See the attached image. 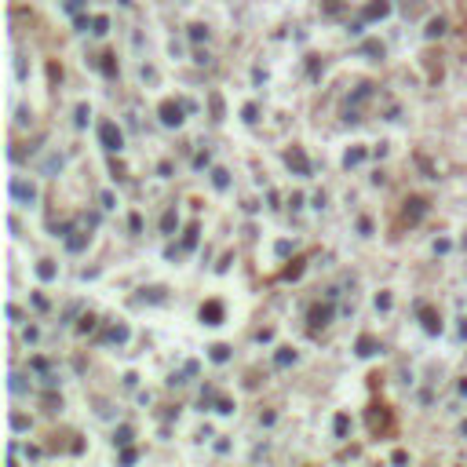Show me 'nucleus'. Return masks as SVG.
<instances>
[{"label": "nucleus", "instance_id": "cd10ccee", "mask_svg": "<svg viewBox=\"0 0 467 467\" xmlns=\"http://www.w3.org/2000/svg\"><path fill=\"white\" fill-rule=\"evenodd\" d=\"M376 310H391V296H387V292L376 296Z\"/></svg>", "mask_w": 467, "mask_h": 467}, {"label": "nucleus", "instance_id": "f257e3e1", "mask_svg": "<svg viewBox=\"0 0 467 467\" xmlns=\"http://www.w3.org/2000/svg\"><path fill=\"white\" fill-rule=\"evenodd\" d=\"M369 431L376 434V438L391 431V409H387V405H372L369 409Z\"/></svg>", "mask_w": 467, "mask_h": 467}, {"label": "nucleus", "instance_id": "72a5a7b5", "mask_svg": "<svg viewBox=\"0 0 467 467\" xmlns=\"http://www.w3.org/2000/svg\"><path fill=\"white\" fill-rule=\"evenodd\" d=\"M463 248H467V238H463Z\"/></svg>", "mask_w": 467, "mask_h": 467}, {"label": "nucleus", "instance_id": "1a4fd4ad", "mask_svg": "<svg viewBox=\"0 0 467 467\" xmlns=\"http://www.w3.org/2000/svg\"><path fill=\"white\" fill-rule=\"evenodd\" d=\"M420 318H424V329L427 332H442V321H438V314H434L431 307H420Z\"/></svg>", "mask_w": 467, "mask_h": 467}, {"label": "nucleus", "instance_id": "a211bd4d", "mask_svg": "<svg viewBox=\"0 0 467 467\" xmlns=\"http://www.w3.org/2000/svg\"><path fill=\"white\" fill-rule=\"evenodd\" d=\"M113 442H117V445H128V442H132V427H117V431H113Z\"/></svg>", "mask_w": 467, "mask_h": 467}, {"label": "nucleus", "instance_id": "bb28decb", "mask_svg": "<svg viewBox=\"0 0 467 467\" xmlns=\"http://www.w3.org/2000/svg\"><path fill=\"white\" fill-rule=\"evenodd\" d=\"M183 245H186V248H194V245H197V226H190V230H186V238H183Z\"/></svg>", "mask_w": 467, "mask_h": 467}, {"label": "nucleus", "instance_id": "9d476101", "mask_svg": "<svg viewBox=\"0 0 467 467\" xmlns=\"http://www.w3.org/2000/svg\"><path fill=\"white\" fill-rule=\"evenodd\" d=\"M329 318H332L329 307H314V310H310V325H314V329H318V325H329Z\"/></svg>", "mask_w": 467, "mask_h": 467}, {"label": "nucleus", "instance_id": "dca6fc26", "mask_svg": "<svg viewBox=\"0 0 467 467\" xmlns=\"http://www.w3.org/2000/svg\"><path fill=\"white\" fill-rule=\"evenodd\" d=\"M442 33H445V22H442V19H431V22H427V37L434 40V37H442Z\"/></svg>", "mask_w": 467, "mask_h": 467}, {"label": "nucleus", "instance_id": "ddd939ff", "mask_svg": "<svg viewBox=\"0 0 467 467\" xmlns=\"http://www.w3.org/2000/svg\"><path fill=\"white\" fill-rule=\"evenodd\" d=\"M274 362L281 365V369H285V365H292V362H296V351H292V347H281V351L274 354Z\"/></svg>", "mask_w": 467, "mask_h": 467}, {"label": "nucleus", "instance_id": "6e6552de", "mask_svg": "<svg viewBox=\"0 0 467 467\" xmlns=\"http://www.w3.org/2000/svg\"><path fill=\"white\" fill-rule=\"evenodd\" d=\"M391 15V0H372L365 8V19H387Z\"/></svg>", "mask_w": 467, "mask_h": 467}, {"label": "nucleus", "instance_id": "7c9ffc66", "mask_svg": "<svg viewBox=\"0 0 467 467\" xmlns=\"http://www.w3.org/2000/svg\"><path fill=\"white\" fill-rule=\"evenodd\" d=\"M285 274H288V277H300V274H303V259H296V263H292V267H288Z\"/></svg>", "mask_w": 467, "mask_h": 467}, {"label": "nucleus", "instance_id": "20e7f679", "mask_svg": "<svg viewBox=\"0 0 467 467\" xmlns=\"http://www.w3.org/2000/svg\"><path fill=\"white\" fill-rule=\"evenodd\" d=\"M285 161H288V168L296 176H310V164H307V153L300 150V146H292L288 153H285Z\"/></svg>", "mask_w": 467, "mask_h": 467}, {"label": "nucleus", "instance_id": "473e14b6", "mask_svg": "<svg viewBox=\"0 0 467 467\" xmlns=\"http://www.w3.org/2000/svg\"><path fill=\"white\" fill-rule=\"evenodd\" d=\"M460 391H463V394H467V380H460Z\"/></svg>", "mask_w": 467, "mask_h": 467}, {"label": "nucleus", "instance_id": "c85d7f7f", "mask_svg": "<svg viewBox=\"0 0 467 467\" xmlns=\"http://www.w3.org/2000/svg\"><path fill=\"white\" fill-rule=\"evenodd\" d=\"M11 424H15V427H19V431H26V427H29V420H26L22 413H15V416H11Z\"/></svg>", "mask_w": 467, "mask_h": 467}, {"label": "nucleus", "instance_id": "f03ea898", "mask_svg": "<svg viewBox=\"0 0 467 467\" xmlns=\"http://www.w3.org/2000/svg\"><path fill=\"white\" fill-rule=\"evenodd\" d=\"M99 139H102L106 150H121V146H124V135H121V128H117L113 121H102V124H99Z\"/></svg>", "mask_w": 467, "mask_h": 467}, {"label": "nucleus", "instance_id": "4be33fe9", "mask_svg": "<svg viewBox=\"0 0 467 467\" xmlns=\"http://www.w3.org/2000/svg\"><path fill=\"white\" fill-rule=\"evenodd\" d=\"M212 183L219 186V190H226V186H230V179H226V172H223V168H215V172H212Z\"/></svg>", "mask_w": 467, "mask_h": 467}, {"label": "nucleus", "instance_id": "2eb2a0df", "mask_svg": "<svg viewBox=\"0 0 467 467\" xmlns=\"http://www.w3.org/2000/svg\"><path fill=\"white\" fill-rule=\"evenodd\" d=\"M106 339H113V343H124V339H128V329H124V325H113V329L106 332Z\"/></svg>", "mask_w": 467, "mask_h": 467}, {"label": "nucleus", "instance_id": "aec40b11", "mask_svg": "<svg viewBox=\"0 0 467 467\" xmlns=\"http://www.w3.org/2000/svg\"><path fill=\"white\" fill-rule=\"evenodd\" d=\"M347 427H351V420L339 413V416H336V438H347Z\"/></svg>", "mask_w": 467, "mask_h": 467}, {"label": "nucleus", "instance_id": "2f4dec72", "mask_svg": "<svg viewBox=\"0 0 467 467\" xmlns=\"http://www.w3.org/2000/svg\"><path fill=\"white\" fill-rule=\"evenodd\" d=\"M365 51H369V55H383V44H376V40H369V44H365Z\"/></svg>", "mask_w": 467, "mask_h": 467}, {"label": "nucleus", "instance_id": "7ed1b4c3", "mask_svg": "<svg viewBox=\"0 0 467 467\" xmlns=\"http://www.w3.org/2000/svg\"><path fill=\"white\" fill-rule=\"evenodd\" d=\"M183 102H161V124H168V128H179L183 124Z\"/></svg>", "mask_w": 467, "mask_h": 467}, {"label": "nucleus", "instance_id": "6ab92c4d", "mask_svg": "<svg viewBox=\"0 0 467 467\" xmlns=\"http://www.w3.org/2000/svg\"><path fill=\"white\" fill-rule=\"evenodd\" d=\"M226 358H230V347L226 343H215L212 347V362H226Z\"/></svg>", "mask_w": 467, "mask_h": 467}, {"label": "nucleus", "instance_id": "c756f323", "mask_svg": "<svg viewBox=\"0 0 467 467\" xmlns=\"http://www.w3.org/2000/svg\"><path fill=\"white\" fill-rule=\"evenodd\" d=\"M325 11H329V15H339V11H343V4H339V0H325Z\"/></svg>", "mask_w": 467, "mask_h": 467}, {"label": "nucleus", "instance_id": "f3484780", "mask_svg": "<svg viewBox=\"0 0 467 467\" xmlns=\"http://www.w3.org/2000/svg\"><path fill=\"white\" fill-rule=\"evenodd\" d=\"M106 29H110V19H106V15H95V19H91V33H106Z\"/></svg>", "mask_w": 467, "mask_h": 467}, {"label": "nucleus", "instance_id": "412c9836", "mask_svg": "<svg viewBox=\"0 0 467 467\" xmlns=\"http://www.w3.org/2000/svg\"><path fill=\"white\" fill-rule=\"evenodd\" d=\"M66 245H70V252H81V248L88 245V234H77V238H70Z\"/></svg>", "mask_w": 467, "mask_h": 467}, {"label": "nucleus", "instance_id": "b1692460", "mask_svg": "<svg viewBox=\"0 0 467 467\" xmlns=\"http://www.w3.org/2000/svg\"><path fill=\"white\" fill-rule=\"evenodd\" d=\"M37 274L44 277V281H51V277H55V267H51V263H40V267H37Z\"/></svg>", "mask_w": 467, "mask_h": 467}, {"label": "nucleus", "instance_id": "a878e982", "mask_svg": "<svg viewBox=\"0 0 467 467\" xmlns=\"http://www.w3.org/2000/svg\"><path fill=\"white\" fill-rule=\"evenodd\" d=\"M88 117H91V110H88V106H77V124H81V128L88 124Z\"/></svg>", "mask_w": 467, "mask_h": 467}, {"label": "nucleus", "instance_id": "4468645a", "mask_svg": "<svg viewBox=\"0 0 467 467\" xmlns=\"http://www.w3.org/2000/svg\"><path fill=\"white\" fill-rule=\"evenodd\" d=\"M99 70H102L106 77H117V62H113V55H102V62H99Z\"/></svg>", "mask_w": 467, "mask_h": 467}, {"label": "nucleus", "instance_id": "423d86ee", "mask_svg": "<svg viewBox=\"0 0 467 467\" xmlns=\"http://www.w3.org/2000/svg\"><path fill=\"white\" fill-rule=\"evenodd\" d=\"M424 212H427V201H424V197H409V201H405V219H409V223H416Z\"/></svg>", "mask_w": 467, "mask_h": 467}, {"label": "nucleus", "instance_id": "39448f33", "mask_svg": "<svg viewBox=\"0 0 467 467\" xmlns=\"http://www.w3.org/2000/svg\"><path fill=\"white\" fill-rule=\"evenodd\" d=\"M201 321H205V325H219L223 321V303H205V307H201Z\"/></svg>", "mask_w": 467, "mask_h": 467}, {"label": "nucleus", "instance_id": "393cba45", "mask_svg": "<svg viewBox=\"0 0 467 467\" xmlns=\"http://www.w3.org/2000/svg\"><path fill=\"white\" fill-rule=\"evenodd\" d=\"M205 37H208V29H205V26H190V40H197V44H201Z\"/></svg>", "mask_w": 467, "mask_h": 467}, {"label": "nucleus", "instance_id": "f8f14e48", "mask_svg": "<svg viewBox=\"0 0 467 467\" xmlns=\"http://www.w3.org/2000/svg\"><path fill=\"white\" fill-rule=\"evenodd\" d=\"M362 161H365V150H362V146H354V150H347V157H343V164H347V168H354V164H362Z\"/></svg>", "mask_w": 467, "mask_h": 467}, {"label": "nucleus", "instance_id": "0eeeda50", "mask_svg": "<svg viewBox=\"0 0 467 467\" xmlns=\"http://www.w3.org/2000/svg\"><path fill=\"white\" fill-rule=\"evenodd\" d=\"M11 194L19 197L22 205H33V197H37V190H33V186H26L22 179H15V183H11Z\"/></svg>", "mask_w": 467, "mask_h": 467}, {"label": "nucleus", "instance_id": "9b49d317", "mask_svg": "<svg viewBox=\"0 0 467 467\" xmlns=\"http://www.w3.org/2000/svg\"><path fill=\"white\" fill-rule=\"evenodd\" d=\"M358 354H362V358L376 354V339H372V336H362V339H358Z\"/></svg>", "mask_w": 467, "mask_h": 467}, {"label": "nucleus", "instance_id": "5701e85b", "mask_svg": "<svg viewBox=\"0 0 467 467\" xmlns=\"http://www.w3.org/2000/svg\"><path fill=\"white\" fill-rule=\"evenodd\" d=\"M161 230H164V234H172V230H176V212H164V219H161Z\"/></svg>", "mask_w": 467, "mask_h": 467}]
</instances>
